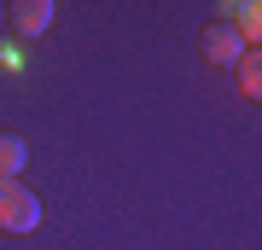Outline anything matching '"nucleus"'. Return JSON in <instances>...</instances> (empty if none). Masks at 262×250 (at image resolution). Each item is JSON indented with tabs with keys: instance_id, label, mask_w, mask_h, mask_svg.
I'll list each match as a JSON object with an SVG mask.
<instances>
[{
	"instance_id": "obj_1",
	"label": "nucleus",
	"mask_w": 262,
	"mask_h": 250,
	"mask_svg": "<svg viewBox=\"0 0 262 250\" xmlns=\"http://www.w3.org/2000/svg\"><path fill=\"white\" fill-rule=\"evenodd\" d=\"M41 227V198L24 180L0 175V233H35Z\"/></svg>"
},
{
	"instance_id": "obj_2",
	"label": "nucleus",
	"mask_w": 262,
	"mask_h": 250,
	"mask_svg": "<svg viewBox=\"0 0 262 250\" xmlns=\"http://www.w3.org/2000/svg\"><path fill=\"white\" fill-rule=\"evenodd\" d=\"M245 53H251V47H245V41H239L233 29H227V24L204 29V58H210V64H239Z\"/></svg>"
},
{
	"instance_id": "obj_3",
	"label": "nucleus",
	"mask_w": 262,
	"mask_h": 250,
	"mask_svg": "<svg viewBox=\"0 0 262 250\" xmlns=\"http://www.w3.org/2000/svg\"><path fill=\"white\" fill-rule=\"evenodd\" d=\"M222 18H227V29H233L245 47H256V29H262V6H256V0H227Z\"/></svg>"
},
{
	"instance_id": "obj_4",
	"label": "nucleus",
	"mask_w": 262,
	"mask_h": 250,
	"mask_svg": "<svg viewBox=\"0 0 262 250\" xmlns=\"http://www.w3.org/2000/svg\"><path fill=\"white\" fill-rule=\"evenodd\" d=\"M53 24V0H24V6H12V29L18 35H47Z\"/></svg>"
},
{
	"instance_id": "obj_5",
	"label": "nucleus",
	"mask_w": 262,
	"mask_h": 250,
	"mask_svg": "<svg viewBox=\"0 0 262 250\" xmlns=\"http://www.w3.org/2000/svg\"><path fill=\"white\" fill-rule=\"evenodd\" d=\"M24 163H29V146H24L18 134H0V175L18 180V175H24Z\"/></svg>"
},
{
	"instance_id": "obj_6",
	"label": "nucleus",
	"mask_w": 262,
	"mask_h": 250,
	"mask_svg": "<svg viewBox=\"0 0 262 250\" xmlns=\"http://www.w3.org/2000/svg\"><path fill=\"white\" fill-rule=\"evenodd\" d=\"M239 93H245V99H256V93H262V64H256V47L239 58Z\"/></svg>"
}]
</instances>
